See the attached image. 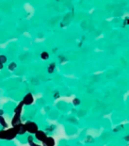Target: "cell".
<instances>
[{"mask_svg": "<svg viewBox=\"0 0 129 146\" xmlns=\"http://www.w3.org/2000/svg\"><path fill=\"white\" fill-rule=\"evenodd\" d=\"M16 136H17V133L14 130V128L0 131V139L2 140H13Z\"/></svg>", "mask_w": 129, "mask_h": 146, "instance_id": "1", "label": "cell"}, {"mask_svg": "<svg viewBox=\"0 0 129 146\" xmlns=\"http://www.w3.org/2000/svg\"><path fill=\"white\" fill-rule=\"evenodd\" d=\"M25 129L27 132H29L31 134H36L38 132V125L33 122H26L25 123Z\"/></svg>", "mask_w": 129, "mask_h": 146, "instance_id": "2", "label": "cell"}, {"mask_svg": "<svg viewBox=\"0 0 129 146\" xmlns=\"http://www.w3.org/2000/svg\"><path fill=\"white\" fill-rule=\"evenodd\" d=\"M13 128H14V130L16 131V133H17V135H18V134L23 135L24 133H25V131H26L25 124H22V123H20V124H18V125L14 126Z\"/></svg>", "mask_w": 129, "mask_h": 146, "instance_id": "3", "label": "cell"}, {"mask_svg": "<svg viewBox=\"0 0 129 146\" xmlns=\"http://www.w3.org/2000/svg\"><path fill=\"white\" fill-rule=\"evenodd\" d=\"M35 137H36V139H37L38 140H40V141H44V140L47 138V136H46V134L44 133V132H43V131H40V130H38V132L35 134Z\"/></svg>", "mask_w": 129, "mask_h": 146, "instance_id": "4", "label": "cell"}, {"mask_svg": "<svg viewBox=\"0 0 129 146\" xmlns=\"http://www.w3.org/2000/svg\"><path fill=\"white\" fill-rule=\"evenodd\" d=\"M20 115H21V114H19V113H14V117H13L12 121V124L13 125V127L21 123V119H20Z\"/></svg>", "mask_w": 129, "mask_h": 146, "instance_id": "5", "label": "cell"}, {"mask_svg": "<svg viewBox=\"0 0 129 146\" xmlns=\"http://www.w3.org/2000/svg\"><path fill=\"white\" fill-rule=\"evenodd\" d=\"M33 103V96L31 93H27L25 96L24 100H23V104L25 105H30V104Z\"/></svg>", "mask_w": 129, "mask_h": 146, "instance_id": "6", "label": "cell"}, {"mask_svg": "<svg viewBox=\"0 0 129 146\" xmlns=\"http://www.w3.org/2000/svg\"><path fill=\"white\" fill-rule=\"evenodd\" d=\"M43 143H44V145L45 146H54L55 145V140H54L53 138L47 137V138L44 140Z\"/></svg>", "mask_w": 129, "mask_h": 146, "instance_id": "7", "label": "cell"}, {"mask_svg": "<svg viewBox=\"0 0 129 146\" xmlns=\"http://www.w3.org/2000/svg\"><path fill=\"white\" fill-rule=\"evenodd\" d=\"M23 102H21V103L19 104L18 106H17V108L15 109L14 110V113H19V114H21V110H22V107H23Z\"/></svg>", "mask_w": 129, "mask_h": 146, "instance_id": "8", "label": "cell"}, {"mask_svg": "<svg viewBox=\"0 0 129 146\" xmlns=\"http://www.w3.org/2000/svg\"><path fill=\"white\" fill-rule=\"evenodd\" d=\"M0 124L2 125V127H5V128L8 127V124H7L6 121H5V119L2 116H0Z\"/></svg>", "mask_w": 129, "mask_h": 146, "instance_id": "9", "label": "cell"}, {"mask_svg": "<svg viewBox=\"0 0 129 146\" xmlns=\"http://www.w3.org/2000/svg\"><path fill=\"white\" fill-rule=\"evenodd\" d=\"M7 61V58L5 57V56H3V55H1L0 56V63H5Z\"/></svg>", "mask_w": 129, "mask_h": 146, "instance_id": "10", "label": "cell"}, {"mask_svg": "<svg viewBox=\"0 0 129 146\" xmlns=\"http://www.w3.org/2000/svg\"><path fill=\"white\" fill-rule=\"evenodd\" d=\"M41 57H42V59H43V60H47L49 56H48V53H46V52H43V53H42Z\"/></svg>", "mask_w": 129, "mask_h": 146, "instance_id": "11", "label": "cell"}, {"mask_svg": "<svg viewBox=\"0 0 129 146\" xmlns=\"http://www.w3.org/2000/svg\"><path fill=\"white\" fill-rule=\"evenodd\" d=\"M54 67H55V64L52 63V64L49 66V68H48V72H49V73H52V72L54 71Z\"/></svg>", "mask_w": 129, "mask_h": 146, "instance_id": "12", "label": "cell"}, {"mask_svg": "<svg viewBox=\"0 0 129 146\" xmlns=\"http://www.w3.org/2000/svg\"><path fill=\"white\" fill-rule=\"evenodd\" d=\"M15 67H16V64H15V63H12V64H10L9 69H10L11 71H12V70H14V69H15Z\"/></svg>", "mask_w": 129, "mask_h": 146, "instance_id": "13", "label": "cell"}, {"mask_svg": "<svg viewBox=\"0 0 129 146\" xmlns=\"http://www.w3.org/2000/svg\"><path fill=\"white\" fill-rule=\"evenodd\" d=\"M74 104H79V100L75 99V100H74Z\"/></svg>", "mask_w": 129, "mask_h": 146, "instance_id": "14", "label": "cell"}, {"mask_svg": "<svg viewBox=\"0 0 129 146\" xmlns=\"http://www.w3.org/2000/svg\"><path fill=\"white\" fill-rule=\"evenodd\" d=\"M3 68V64L2 63H0V69H2Z\"/></svg>", "mask_w": 129, "mask_h": 146, "instance_id": "15", "label": "cell"}]
</instances>
